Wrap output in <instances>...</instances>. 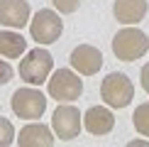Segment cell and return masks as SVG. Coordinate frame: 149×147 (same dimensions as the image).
Wrapping results in <instances>:
<instances>
[{"instance_id": "obj_1", "label": "cell", "mask_w": 149, "mask_h": 147, "mask_svg": "<svg viewBox=\"0 0 149 147\" xmlns=\"http://www.w3.org/2000/svg\"><path fill=\"white\" fill-rule=\"evenodd\" d=\"M149 52V37L137 27H125L113 37V54L120 61H137Z\"/></svg>"}, {"instance_id": "obj_2", "label": "cell", "mask_w": 149, "mask_h": 147, "mask_svg": "<svg viewBox=\"0 0 149 147\" xmlns=\"http://www.w3.org/2000/svg\"><path fill=\"white\" fill-rule=\"evenodd\" d=\"M64 32V20L56 10H49V8H42L37 10L32 17H29V34L37 44L47 47V44H54V42L61 37Z\"/></svg>"}, {"instance_id": "obj_3", "label": "cell", "mask_w": 149, "mask_h": 147, "mask_svg": "<svg viewBox=\"0 0 149 147\" xmlns=\"http://www.w3.org/2000/svg\"><path fill=\"white\" fill-rule=\"evenodd\" d=\"M52 69H54V59L42 44L37 49H29L24 59H20V76L29 86H42L49 78Z\"/></svg>"}, {"instance_id": "obj_4", "label": "cell", "mask_w": 149, "mask_h": 147, "mask_svg": "<svg viewBox=\"0 0 149 147\" xmlns=\"http://www.w3.org/2000/svg\"><path fill=\"white\" fill-rule=\"evenodd\" d=\"M100 98L108 108H127L134 98V83L130 81L127 74L113 71L100 83Z\"/></svg>"}, {"instance_id": "obj_5", "label": "cell", "mask_w": 149, "mask_h": 147, "mask_svg": "<svg viewBox=\"0 0 149 147\" xmlns=\"http://www.w3.org/2000/svg\"><path fill=\"white\" fill-rule=\"evenodd\" d=\"M47 91H49V98H54L59 103L78 101L83 93L81 74H76L73 69H56L52 74V78H47Z\"/></svg>"}, {"instance_id": "obj_6", "label": "cell", "mask_w": 149, "mask_h": 147, "mask_svg": "<svg viewBox=\"0 0 149 147\" xmlns=\"http://www.w3.org/2000/svg\"><path fill=\"white\" fill-rule=\"evenodd\" d=\"M12 113L17 115V118L22 120H37L44 115L47 110V96L42 93V91H37L34 86H29V88H17L15 93H12Z\"/></svg>"}, {"instance_id": "obj_7", "label": "cell", "mask_w": 149, "mask_h": 147, "mask_svg": "<svg viewBox=\"0 0 149 147\" xmlns=\"http://www.w3.org/2000/svg\"><path fill=\"white\" fill-rule=\"evenodd\" d=\"M52 130L64 142L76 140L81 135V110L71 103H59V108L52 115Z\"/></svg>"}, {"instance_id": "obj_8", "label": "cell", "mask_w": 149, "mask_h": 147, "mask_svg": "<svg viewBox=\"0 0 149 147\" xmlns=\"http://www.w3.org/2000/svg\"><path fill=\"white\" fill-rule=\"evenodd\" d=\"M71 69L81 74V76H93L103 69V52L93 44H78L76 49L71 52Z\"/></svg>"}, {"instance_id": "obj_9", "label": "cell", "mask_w": 149, "mask_h": 147, "mask_svg": "<svg viewBox=\"0 0 149 147\" xmlns=\"http://www.w3.org/2000/svg\"><path fill=\"white\" fill-rule=\"evenodd\" d=\"M32 8L27 0H0V24L10 29H22L29 24Z\"/></svg>"}, {"instance_id": "obj_10", "label": "cell", "mask_w": 149, "mask_h": 147, "mask_svg": "<svg viewBox=\"0 0 149 147\" xmlns=\"http://www.w3.org/2000/svg\"><path fill=\"white\" fill-rule=\"evenodd\" d=\"M83 127L86 132L95 135V137H103V135H110L115 127V115L110 108L105 106H91L83 115Z\"/></svg>"}, {"instance_id": "obj_11", "label": "cell", "mask_w": 149, "mask_h": 147, "mask_svg": "<svg viewBox=\"0 0 149 147\" xmlns=\"http://www.w3.org/2000/svg\"><path fill=\"white\" fill-rule=\"evenodd\" d=\"M15 142L20 147H52L56 142V135L44 123H29L20 130V135H15Z\"/></svg>"}, {"instance_id": "obj_12", "label": "cell", "mask_w": 149, "mask_h": 147, "mask_svg": "<svg viewBox=\"0 0 149 147\" xmlns=\"http://www.w3.org/2000/svg\"><path fill=\"white\" fill-rule=\"evenodd\" d=\"M149 3L147 0H115L113 3V15L122 24H137L147 17Z\"/></svg>"}, {"instance_id": "obj_13", "label": "cell", "mask_w": 149, "mask_h": 147, "mask_svg": "<svg viewBox=\"0 0 149 147\" xmlns=\"http://www.w3.org/2000/svg\"><path fill=\"white\" fill-rule=\"evenodd\" d=\"M24 49H27V39L15 32V29H3L0 32V54H3L5 59H17L24 54Z\"/></svg>"}, {"instance_id": "obj_14", "label": "cell", "mask_w": 149, "mask_h": 147, "mask_svg": "<svg viewBox=\"0 0 149 147\" xmlns=\"http://www.w3.org/2000/svg\"><path fill=\"white\" fill-rule=\"evenodd\" d=\"M132 125H134V130H137L139 135L149 137V101H147V103H139V106L134 108V113H132Z\"/></svg>"}, {"instance_id": "obj_15", "label": "cell", "mask_w": 149, "mask_h": 147, "mask_svg": "<svg viewBox=\"0 0 149 147\" xmlns=\"http://www.w3.org/2000/svg\"><path fill=\"white\" fill-rule=\"evenodd\" d=\"M15 142V127L8 118H0V147H8Z\"/></svg>"}, {"instance_id": "obj_16", "label": "cell", "mask_w": 149, "mask_h": 147, "mask_svg": "<svg viewBox=\"0 0 149 147\" xmlns=\"http://www.w3.org/2000/svg\"><path fill=\"white\" fill-rule=\"evenodd\" d=\"M52 5L61 15H71V12H76L81 8V0H52Z\"/></svg>"}, {"instance_id": "obj_17", "label": "cell", "mask_w": 149, "mask_h": 147, "mask_svg": "<svg viewBox=\"0 0 149 147\" xmlns=\"http://www.w3.org/2000/svg\"><path fill=\"white\" fill-rule=\"evenodd\" d=\"M12 74H15V71H12V66H10L5 59H0V86L8 83L10 78H12Z\"/></svg>"}, {"instance_id": "obj_18", "label": "cell", "mask_w": 149, "mask_h": 147, "mask_svg": "<svg viewBox=\"0 0 149 147\" xmlns=\"http://www.w3.org/2000/svg\"><path fill=\"white\" fill-rule=\"evenodd\" d=\"M139 81H142V88L147 91V96H149V61L144 66H142V74H139Z\"/></svg>"}, {"instance_id": "obj_19", "label": "cell", "mask_w": 149, "mask_h": 147, "mask_svg": "<svg viewBox=\"0 0 149 147\" xmlns=\"http://www.w3.org/2000/svg\"><path fill=\"white\" fill-rule=\"evenodd\" d=\"M130 147H149V140H132Z\"/></svg>"}]
</instances>
